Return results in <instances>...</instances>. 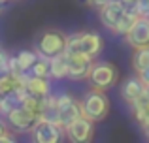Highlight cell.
Returning <instances> with one entry per match:
<instances>
[{"label": "cell", "instance_id": "obj_1", "mask_svg": "<svg viewBox=\"0 0 149 143\" xmlns=\"http://www.w3.org/2000/svg\"><path fill=\"white\" fill-rule=\"evenodd\" d=\"M102 45H104V41L98 32H76L70 34L66 40L64 55H85L95 59L100 55Z\"/></svg>", "mask_w": 149, "mask_h": 143}, {"label": "cell", "instance_id": "obj_2", "mask_svg": "<svg viewBox=\"0 0 149 143\" xmlns=\"http://www.w3.org/2000/svg\"><path fill=\"white\" fill-rule=\"evenodd\" d=\"M79 106L83 117L91 119L93 122L104 121L109 113V98L106 94V90H100V88L95 87H91V90L85 92V96L79 100Z\"/></svg>", "mask_w": 149, "mask_h": 143}, {"label": "cell", "instance_id": "obj_3", "mask_svg": "<svg viewBox=\"0 0 149 143\" xmlns=\"http://www.w3.org/2000/svg\"><path fill=\"white\" fill-rule=\"evenodd\" d=\"M117 81H119V70L113 62H108V60L93 62L91 75H89L91 87L100 88V90H109L117 85Z\"/></svg>", "mask_w": 149, "mask_h": 143}, {"label": "cell", "instance_id": "obj_4", "mask_svg": "<svg viewBox=\"0 0 149 143\" xmlns=\"http://www.w3.org/2000/svg\"><path fill=\"white\" fill-rule=\"evenodd\" d=\"M66 40L68 36L55 28H47L40 34V38L36 40V53L45 59H53L57 55H62L66 49Z\"/></svg>", "mask_w": 149, "mask_h": 143}, {"label": "cell", "instance_id": "obj_5", "mask_svg": "<svg viewBox=\"0 0 149 143\" xmlns=\"http://www.w3.org/2000/svg\"><path fill=\"white\" fill-rule=\"evenodd\" d=\"M6 119H8L10 128L17 134H30L38 122V117L30 109H26L25 106H17L15 109H11L6 115Z\"/></svg>", "mask_w": 149, "mask_h": 143}, {"label": "cell", "instance_id": "obj_6", "mask_svg": "<svg viewBox=\"0 0 149 143\" xmlns=\"http://www.w3.org/2000/svg\"><path fill=\"white\" fill-rule=\"evenodd\" d=\"M64 136L74 143H87L95 136V122L81 115L79 119H76L72 124L64 128Z\"/></svg>", "mask_w": 149, "mask_h": 143}, {"label": "cell", "instance_id": "obj_7", "mask_svg": "<svg viewBox=\"0 0 149 143\" xmlns=\"http://www.w3.org/2000/svg\"><path fill=\"white\" fill-rule=\"evenodd\" d=\"M57 102H58V109H61V126L62 128H66L68 124H72L76 119H79L83 115L81 113L79 100H76L68 92L57 94Z\"/></svg>", "mask_w": 149, "mask_h": 143}, {"label": "cell", "instance_id": "obj_8", "mask_svg": "<svg viewBox=\"0 0 149 143\" xmlns=\"http://www.w3.org/2000/svg\"><path fill=\"white\" fill-rule=\"evenodd\" d=\"M32 137L38 143H58L64 136V128L61 124L49 122L45 119H38L36 126L32 128Z\"/></svg>", "mask_w": 149, "mask_h": 143}, {"label": "cell", "instance_id": "obj_9", "mask_svg": "<svg viewBox=\"0 0 149 143\" xmlns=\"http://www.w3.org/2000/svg\"><path fill=\"white\" fill-rule=\"evenodd\" d=\"M68 60V79L72 81H83L89 79L93 68V59L85 55H66Z\"/></svg>", "mask_w": 149, "mask_h": 143}, {"label": "cell", "instance_id": "obj_10", "mask_svg": "<svg viewBox=\"0 0 149 143\" xmlns=\"http://www.w3.org/2000/svg\"><path fill=\"white\" fill-rule=\"evenodd\" d=\"M125 40L134 49L149 45V19L143 17V15H140V17L136 19V23L132 25V28L125 34Z\"/></svg>", "mask_w": 149, "mask_h": 143}, {"label": "cell", "instance_id": "obj_11", "mask_svg": "<svg viewBox=\"0 0 149 143\" xmlns=\"http://www.w3.org/2000/svg\"><path fill=\"white\" fill-rule=\"evenodd\" d=\"M125 15V6L123 2H119V0H109L106 6H102L98 10V17H100V23L106 26V28H109L111 32H115L117 25H119L121 17Z\"/></svg>", "mask_w": 149, "mask_h": 143}, {"label": "cell", "instance_id": "obj_12", "mask_svg": "<svg viewBox=\"0 0 149 143\" xmlns=\"http://www.w3.org/2000/svg\"><path fill=\"white\" fill-rule=\"evenodd\" d=\"M143 90H146V85L142 83V79H140L138 75L128 77L123 83V87H121V98L127 104H132L134 100H138L140 96H143Z\"/></svg>", "mask_w": 149, "mask_h": 143}, {"label": "cell", "instance_id": "obj_13", "mask_svg": "<svg viewBox=\"0 0 149 143\" xmlns=\"http://www.w3.org/2000/svg\"><path fill=\"white\" fill-rule=\"evenodd\" d=\"M25 88L29 94H34V96H49L51 94V81H49V77H40V75L29 73Z\"/></svg>", "mask_w": 149, "mask_h": 143}, {"label": "cell", "instance_id": "obj_14", "mask_svg": "<svg viewBox=\"0 0 149 143\" xmlns=\"http://www.w3.org/2000/svg\"><path fill=\"white\" fill-rule=\"evenodd\" d=\"M130 106V109H132V115H134V119H136V122H138L140 126H147L149 124V98L146 94L143 96H140L138 100H134L132 104H128Z\"/></svg>", "mask_w": 149, "mask_h": 143}, {"label": "cell", "instance_id": "obj_15", "mask_svg": "<svg viewBox=\"0 0 149 143\" xmlns=\"http://www.w3.org/2000/svg\"><path fill=\"white\" fill-rule=\"evenodd\" d=\"M68 75V60L66 55H57L49 59V77L51 79H64Z\"/></svg>", "mask_w": 149, "mask_h": 143}, {"label": "cell", "instance_id": "obj_16", "mask_svg": "<svg viewBox=\"0 0 149 143\" xmlns=\"http://www.w3.org/2000/svg\"><path fill=\"white\" fill-rule=\"evenodd\" d=\"M147 66H149V45L134 49V53H132V70L138 73Z\"/></svg>", "mask_w": 149, "mask_h": 143}, {"label": "cell", "instance_id": "obj_17", "mask_svg": "<svg viewBox=\"0 0 149 143\" xmlns=\"http://www.w3.org/2000/svg\"><path fill=\"white\" fill-rule=\"evenodd\" d=\"M38 59V53L36 51H19L17 55H15V60H17V68L21 72H29L30 68H32V64L36 62Z\"/></svg>", "mask_w": 149, "mask_h": 143}, {"label": "cell", "instance_id": "obj_18", "mask_svg": "<svg viewBox=\"0 0 149 143\" xmlns=\"http://www.w3.org/2000/svg\"><path fill=\"white\" fill-rule=\"evenodd\" d=\"M29 73H32V75H40V77H49V59L38 55L36 62L32 64V68L29 70ZM49 79H51V77H49Z\"/></svg>", "mask_w": 149, "mask_h": 143}, {"label": "cell", "instance_id": "obj_19", "mask_svg": "<svg viewBox=\"0 0 149 143\" xmlns=\"http://www.w3.org/2000/svg\"><path fill=\"white\" fill-rule=\"evenodd\" d=\"M138 17H140V15H134V13L125 11V15L121 17V21H119V25H117V28H115V32H113V34H121V36H125V34L132 28V25L136 23V19H138Z\"/></svg>", "mask_w": 149, "mask_h": 143}, {"label": "cell", "instance_id": "obj_20", "mask_svg": "<svg viewBox=\"0 0 149 143\" xmlns=\"http://www.w3.org/2000/svg\"><path fill=\"white\" fill-rule=\"evenodd\" d=\"M10 60H11V57L4 49H0V75L10 73Z\"/></svg>", "mask_w": 149, "mask_h": 143}, {"label": "cell", "instance_id": "obj_21", "mask_svg": "<svg viewBox=\"0 0 149 143\" xmlns=\"http://www.w3.org/2000/svg\"><path fill=\"white\" fill-rule=\"evenodd\" d=\"M136 4H138V13L147 17L149 15V0H136Z\"/></svg>", "mask_w": 149, "mask_h": 143}, {"label": "cell", "instance_id": "obj_22", "mask_svg": "<svg viewBox=\"0 0 149 143\" xmlns=\"http://www.w3.org/2000/svg\"><path fill=\"white\" fill-rule=\"evenodd\" d=\"M138 77L142 79V83H143V85H149V66H147V68H143L142 72H138Z\"/></svg>", "mask_w": 149, "mask_h": 143}, {"label": "cell", "instance_id": "obj_23", "mask_svg": "<svg viewBox=\"0 0 149 143\" xmlns=\"http://www.w3.org/2000/svg\"><path fill=\"white\" fill-rule=\"evenodd\" d=\"M108 2H109V0H87V4H89V6H93V8H98V10H100L102 6H106Z\"/></svg>", "mask_w": 149, "mask_h": 143}, {"label": "cell", "instance_id": "obj_24", "mask_svg": "<svg viewBox=\"0 0 149 143\" xmlns=\"http://www.w3.org/2000/svg\"><path fill=\"white\" fill-rule=\"evenodd\" d=\"M6 134H8V130H6V126L2 124V121H0V143H4V137H6Z\"/></svg>", "mask_w": 149, "mask_h": 143}, {"label": "cell", "instance_id": "obj_25", "mask_svg": "<svg viewBox=\"0 0 149 143\" xmlns=\"http://www.w3.org/2000/svg\"><path fill=\"white\" fill-rule=\"evenodd\" d=\"M143 132H146V136H147V140H149V124L143 126Z\"/></svg>", "mask_w": 149, "mask_h": 143}, {"label": "cell", "instance_id": "obj_26", "mask_svg": "<svg viewBox=\"0 0 149 143\" xmlns=\"http://www.w3.org/2000/svg\"><path fill=\"white\" fill-rule=\"evenodd\" d=\"M143 94H146L147 98H149V85H146V90H143Z\"/></svg>", "mask_w": 149, "mask_h": 143}, {"label": "cell", "instance_id": "obj_27", "mask_svg": "<svg viewBox=\"0 0 149 143\" xmlns=\"http://www.w3.org/2000/svg\"><path fill=\"white\" fill-rule=\"evenodd\" d=\"M4 2H6V0H0V11H2V8H4Z\"/></svg>", "mask_w": 149, "mask_h": 143}, {"label": "cell", "instance_id": "obj_28", "mask_svg": "<svg viewBox=\"0 0 149 143\" xmlns=\"http://www.w3.org/2000/svg\"><path fill=\"white\" fill-rule=\"evenodd\" d=\"M0 98H2V94H0Z\"/></svg>", "mask_w": 149, "mask_h": 143}, {"label": "cell", "instance_id": "obj_29", "mask_svg": "<svg viewBox=\"0 0 149 143\" xmlns=\"http://www.w3.org/2000/svg\"><path fill=\"white\" fill-rule=\"evenodd\" d=\"M147 19H149V15H147Z\"/></svg>", "mask_w": 149, "mask_h": 143}]
</instances>
